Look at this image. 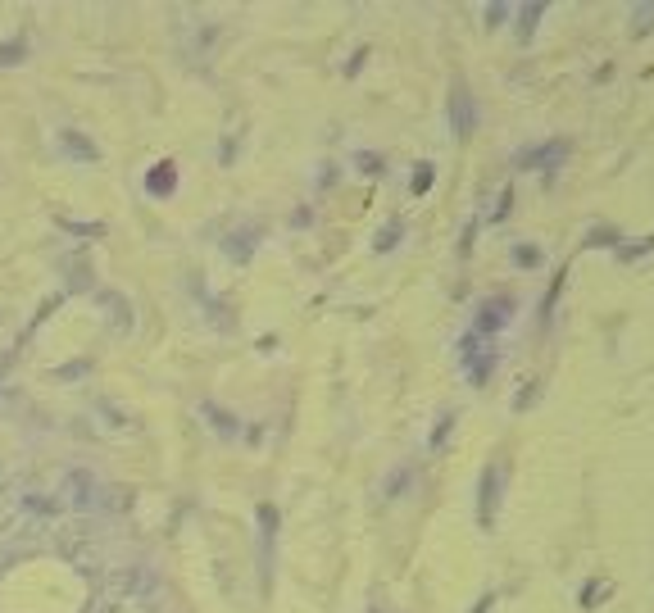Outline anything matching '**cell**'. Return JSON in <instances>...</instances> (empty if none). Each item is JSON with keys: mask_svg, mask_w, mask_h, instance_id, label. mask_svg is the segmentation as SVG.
<instances>
[{"mask_svg": "<svg viewBox=\"0 0 654 613\" xmlns=\"http://www.w3.org/2000/svg\"><path fill=\"white\" fill-rule=\"evenodd\" d=\"M60 505L78 509V514H128L132 509V491L123 486H105L91 473H69L60 491Z\"/></svg>", "mask_w": 654, "mask_h": 613, "instance_id": "obj_1", "label": "cell"}, {"mask_svg": "<svg viewBox=\"0 0 654 613\" xmlns=\"http://www.w3.org/2000/svg\"><path fill=\"white\" fill-rule=\"evenodd\" d=\"M496 505H500V464H486L482 486H477V518H482V527L496 523Z\"/></svg>", "mask_w": 654, "mask_h": 613, "instance_id": "obj_2", "label": "cell"}, {"mask_svg": "<svg viewBox=\"0 0 654 613\" xmlns=\"http://www.w3.org/2000/svg\"><path fill=\"white\" fill-rule=\"evenodd\" d=\"M509 318H514V300H509V296H491V300H482V309H477L473 332H477V337H482V332H500Z\"/></svg>", "mask_w": 654, "mask_h": 613, "instance_id": "obj_3", "label": "cell"}, {"mask_svg": "<svg viewBox=\"0 0 654 613\" xmlns=\"http://www.w3.org/2000/svg\"><path fill=\"white\" fill-rule=\"evenodd\" d=\"M450 123H455L459 137H468V132H473V123H477L473 100H468V87H464V82H455V87H450Z\"/></svg>", "mask_w": 654, "mask_h": 613, "instance_id": "obj_4", "label": "cell"}, {"mask_svg": "<svg viewBox=\"0 0 654 613\" xmlns=\"http://www.w3.org/2000/svg\"><path fill=\"white\" fill-rule=\"evenodd\" d=\"M568 155V146H564V141H559V146L555 150H532V155H523V164H541V169H555V164H559V159H564Z\"/></svg>", "mask_w": 654, "mask_h": 613, "instance_id": "obj_5", "label": "cell"}, {"mask_svg": "<svg viewBox=\"0 0 654 613\" xmlns=\"http://www.w3.org/2000/svg\"><path fill=\"white\" fill-rule=\"evenodd\" d=\"M541 14H545V5H523V14H518V37H532L536 32V23H541Z\"/></svg>", "mask_w": 654, "mask_h": 613, "instance_id": "obj_6", "label": "cell"}, {"mask_svg": "<svg viewBox=\"0 0 654 613\" xmlns=\"http://www.w3.org/2000/svg\"><path fill=\"white\" fill-rule=\"evenodd\" d=\"M64 150L78 159H96V146L91 141H82V132H64Z\"/></svg>", "mask_w": 654, "mask_h": 613, "instance_id": "obj_7", "label": "cell"}, {"mask_svg": "<svg viewBox=\"0 0 654 613\" xmlns=\"http://www.w3.org/2000/svg\"><path fill=\"white\" fill-rule=\"evenodd\" d=\"M150 191H159V196L173 191V164H159V169L150 173Z\"/></svg>", "mask_w": 654, "mask_h": 613, "instance_id": "obj_8", "label": "cell"}, {"mask_svg": "<svg viewBox=\"0 0 654 613\" xmlns=\"http://www.w3.org/2000/svg\"><path fill=\"white\" fill-rule=\"evenodd\" d=\"M400 232H405L400 223H387V228H382V237H377V250H391V241H396Z\"/></svg>", "mask_w": 654, "mask_h": 613, "instance_id": "obj_9", "label": "cell"}, {"mask_svg": "<svg viewBox=\"0 0 654 613\" xmlns=\"http://www.w3.org/2000/svg\"><path fill=\"white\" fill-rule=\"evenodd\" d=\"M427 182H432V164H418V178H414V191H427Z\"/></svg>", "mask_w": 654, "mask_h": 613, "instance_id": "obj_10", "label": "cell"}, {"mask_svg": "<svg viewBox=\"0 0 654 613\" xmlns=\"http://www.w3.org/2000/svg\"><path fill=\"white\" fill-rule=\"evenodd\" d=\"M505 14H509V10H505V5H491V10H486V23H491V28H496V23H500V19H505Z\"/></svg>", "mask_w": 654, "mask_h": 613, "instance_id": "obj_11", "label": "cell"}, {"mask_svg": "<svg viewBox=\"0 0 654 613\" xmlns=\"http://www.w3.org/2000/svg\"><path fill=\"white\" fill-rule=\"evenodd\" d=\"M518 264L532 268V264H541V255H536V250H518Z\"/></svg>", "mask_w": 654, "mask_h": 613, "instance_id": "obj_12", "label": "cell"}, {"mask_svg": "<svg viewBox=\"0 0 654 613\" xmlns=\"http://www.w3.org/2000/svg\"><path fill=\"white\" fill-rule=\"evenodd\" d=\"M10 491V473H5V459H0V495Z\"/></svg>", "mask_w": 654, "mask_h": 613, "instance_id": "obj_13", "label": "cell"}]
</instances>
